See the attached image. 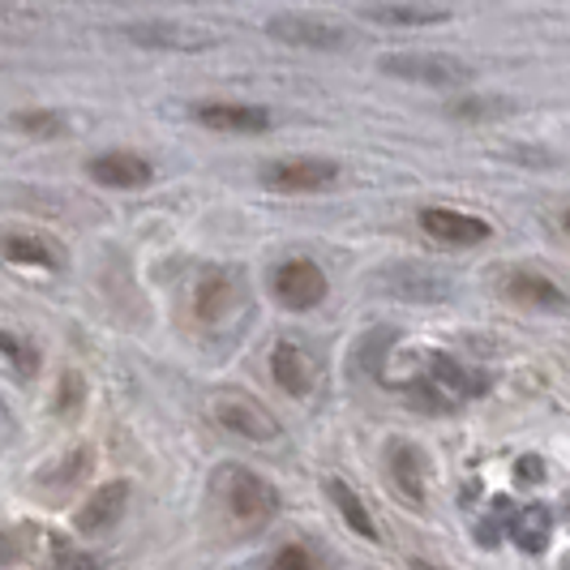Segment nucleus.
Wrapping results in <instances>:
<instances>
[{"instance_id": "17", "label": "nucleus", "mask_w": 570, "mask_h": 570, "mask_svg": "<svg viewBox=\"0 0 570 570\" xmlns=\"http://www.w3.org/2000/svg\"><path fill=\"white\" fill-rule=\"evenodd\" d=\"M326 493H331V502L340 507L343 523H347L356 537H365V541H377V523H373V514L365 511V502L356 498V489L347 485V481H340V476H331V481H326Z\"/></svg>"}, {"instance_id": "13", "label": "nucleus", "mask_w": 570, "mask_h": 570, "mask_svg": "<svg viewBox=\"0 0 570 570\" xmlns=\"http://www.w3.org/2000/svg\"><path fill=\"white\" fill-rule=\"evenodd\" d=\"M236 305H240V284L232 279V271H224V266L202 271L198 287H194V314L202 322H224Z\"/></svg>"}, {"instance_id": "12", "label": "nucleus", "mask_w": 570, "mask_h": 570, "mask_svg": "<svg viewBox=\"0 0 570 570\" xmlns=\"http://www.w3.org/2000/svg\"><path fill=\"white\" fill-rule=\"evenodd\" d=\"M125 507H129V481H108V485H99L86 498L82 511L73 514V523H78L82 537H99V532L120 523Z\"/></svg>"}, {"instance_id": "19", "label": "nucleus", "mask_w": 570, "mask_h": 570, "mask_svg": "<svg viewBox=\"0 0 570 570\" xmlns=\"http://www.w3.org/2000/svg\"><path fill=\"white\" fill-rule=\"evenodd\" d=\"M90 468H95L90 446H78V451H69L65 459H57L52 468H43V472H39V485L43 489H73L82 476H90Z\"/></svg>"}, {"instance_id": "24", "label": "nucleus", "mask_w": 570, "mask_h": 570, "mask_svg": "<svg viewBox=\"0 0 570 570\" xmlns=\"http://www.w3.org/2000/svg\"><path fill=\"white\" fill-rule=\"evenodd\" d=\"M373 22H407V27H421V22H442V13L433 9H370Z\"/></svg>"}, {"instance_id": "18", "label": "nucleus", "mask_w": 570, "mask_h": 570, "mask_svg": "<svg viewBox=\"0 0 570 570\" xmlns=\"http://www.w3.org/2000/svg\"><path fill=\"white\" fill-rule=\"evenodd\" d=\"M549 528H553V519L544 507H523V511L511 519V541L523 549V553H544V544H549Z\"/></svg>"}, {"instance_id": "16", "label": "nucleus", "mask_w": 570, "mask_h": 570, "mask_svg": "<svg viewBox=\"0 0 570 570\" xmlns=\"http://www.w3.org/2000/svg\"><path fill=\"white\" fill-rule=\"evenodd\" d=\"M4 257L13 262V266H39V271H57L60 266V257L57 249L39 236V232H9L4 236Z\"/></svg>"}, {"instance_id": "3", "label": "nucleus", "mask_w": 570, "mask_h": 570, "mask_svg": "<svg viewBox=\"0 0 570 570\" xmlns=\"http://www.w3.org/2000/svg\"><path fill=\"white\" fill-rule=\"evenodd\" d=\"M271 292H275L279 305L305 314V309H314V305L326 301V275L317 271V262H309V257H287L271 275Z\"/></svg>"}, {"instance_id": "8", "label": "nucleus", "mask_w": 570, "mask_h": 570, "mask_svg": "<svg viewBox=\"0 0 570 570\" xmlns=\"http://www.w3.org/2000/svg\"><path fill=\"white\" fill-rule=\"evenodd\" d=\"M215 416H219V425L232 429L245 442H275L279 438V421L249 395H224L215 403Z\"/></svg>"}, {"instance_id": "10", "label": "nucleus", "mask_w": 570, "mask_h": 570, "mask_svg": "<svg viewBox=\"0 0 570 570\" xmlns=\"http://www.w3.org/2000/svg\"><path fill=\"white\" fill-rule=\"evenodd\" d=\"M86 171H90L95 185H108V189H142V185H150V176H155L150 159H146V155H134V150L95 155V159L86 164Z\"/></svg>"}, {"instance_id": "20", "label": "nucleus", "mask_w": 570, "mask_h": 570, "mask_svg": "<svg viewBox=\"0 0 570 570\" xmlns=\"http://www.w3.org/2000/svg\"><path fill=\"white\" fill-rule=\"evenodd\" d=\"M0 352H4V361H9V373H13V377L30 382V377L39 373V352H35V347L22 340V335L4 331V335H0Z\"/></svg>"}, {"instance_id": "7", "label": "nucleus", "mask_w": 570, "mask_h": 570, "mask_svg": "<svg viewBox=\"0 0 570 570\" xmlns=\"http://www.w3.org/2000/svg\"><path fill=\"white\" fill-rule=\"evenodd\" d=\"M502 296L519 309H544V314H567L570 305L562 287L553 284L549 275H541V271H528V266H519L502 279Z\"/></svg>"}, {"instance_id": "25", "label": "nucleus", "mask_w": 570, "mask_h": 570, "mask_svg": "<svg viewBox=\"0 0 570 570\" xmlns=\"http://www.w3.org/2000/svg\"><path fill=\"white\" fill-rule=\"evenodd\" d=\"M48 570H99V562H95V558H86V553H65V549H60L57 562H52Z\"/></svg>"}, {"instance_id": "27", "label": "nucleus", "mask_w": 570, "mask_h": 570, "mask_svg": "<svg viewBox=\"0 0 570 570\" xmlns=\"http://www.w3.org/2000/svg\"><path fill=\"white\" fill-rule=\"evenodd\" d=\"M562 228H567V236H570V210L562 215Z\"/></svg>"}, {"instance_id": "14", "label": "nucleus", "mask_w": 570, "mask_h": 570, "mask_svg": "<svg viewBox=\"0 0 570 570\" xmlns=\"http://www.w3.org/2000/svg\"><path fill=\"white\" fill-rule=\"evenodd\" d=\"M386 472H391V485L400 489V498H407L412 507H425L429 463L412 442H391V451H386Z\"/></svg>"}, {"instance_id": "6", "label": "nucleus", "mask_w": 570, "mask_h": 570, "mask_svg": "<svg viewBox=\"0 0 570 570\" xmlns=\"http://www.w3.org/2000/svg\"><path fill=\"white\" fill-rule=\"evenodd\" d=\"M266 30L275 35V39H284V43H296V48H317V52H335L347 43V35H343L340 22H331V18H317V13H275Z\"/></svg>"}, {"instance_id": "23", "label": "nucleus", "mask_w": 570, "mask_h": 570, "mask_svg": "<svg viewBox=\"0 0 570 570\" xmlns=\"http://www.w3.org/2000/svg\"><path fill=\"white\" fill-rule=\"evenodd\" d=\"M86 400V382H82V373H65L60 377V386H57V416H73L78 407H82Z\"/></svg>"}, {"instance_id": "1", "label": "nucleus", "mask_w": 570, "mask_h": 570, "mask_svg": "<svg viewBox=\"0 0 570 570\" xmlns=\"http://www.w3.org/2000/svg\"><path fill=\"white\" fill-rule=\"evenodd\" d=\"M219 502L240 532H257L279 514V489L262 481L249 468H224L219 472Z\"/></svg>"}, {"instance_id": "22", "label": "nucleus", "mask_w": 570, "mask_h": 570, "mask_svg": "<svg viewBox=\"0 0 570 570\" xmlns=\"http://www.w3.org/2000/svg\"><path fill=\"white\" fill-rule=\"evenodd\" d=\"M271 570H326V567H322V558H317L309 544L292 541L271 558Z\"/></svg>"}, {"instance_id": "9", "label": "nucleus", "mask_w": 570, "mask_h": 570, "mask_svg": "<svg viewBox=\"0 0 570 570\" xmlns=\"http://www.w3.org/2000/svg\"><path fill=\"white\" fill-rule=\"evenodd\" d=\"M194 120L206 125L210 134H266L271 129V112L254 108V104H228V99H215V104H198Z\"/></svg>"}, {"instance_id": "21", "label": "nucleus", "mask_w": 570, "mask_h": 570, "mask_svg": "<svg viewBox=\"0 0 570 570\" xmlns=\"http://www.w3.org/2000/svg\"><path fill=\"white\" fill-rule=\"evenodd\" d=\"M13 125H18L27 138H60V134L69 129V120L60 112H39V108H35V112H18Z\"/></svg>"}, {"instance_id": "4", "label": "nucleus", "mask_w": 570, "mask_h": 570, "mask_svg": "<svg viewBox=\"0 0 570 570\" xmlns=\"http://www.w3.org/2000/svg\"><path fill=\"white\" fill-rule=\"evenodd\" d=\"M382 69L395 73V78H407V82H425L433 90H451V86L472 82L468 65L438 57V52H391V57H382Z\"/></svg>"}, {"instance_id": "11", "label": "nucleus", "mask_w": 570, "mask_h": 570, "mask_svg": "<svg viewBox=\"0 0 570 570\" xmlns=\"http://www.w3.org/2000/svg\"><path fill=\"white\" fill-rule=\"evenodd\" d=\"M271 373H275L279 391H287L292 400H305L317 382V361L301 347V343L279 340L275 343V352H271Z\"/></svg>"}, {"instance_id": "2", "label": "nucleus", "mask_w": 570, "mask_h": 570, "mask_svg": "<svg viewBox=\"0 0 570 570\" xmlns=\"http://www.w3.org/2000/svg\"><path fill=\"white\" fill-rule=\"evenodd\" d=\"M340 180L335 159H317V155H296V159H275L262 168V185L275 194H317L331 189Z\"/></svg>"}, {"instance_id": "5", "label": "nucleus", "mask_w": 570, "mask_h": 570, "mask_svg": "<svg viewBox=\"0 0 570 570\" xmlns=\"http://www.w3.org/2000/svg\"><path fill=\"white\" fill-rule=\"evenodd\" d=\"M421 232L433 245H442V249H476V245H485L489 236H493L485 219L451 210V206H425L421 210Z\"/></svg>"}, {"instance_id": "26", "label": "nucleus", "mask_w": 570, "mask_h": 570, "mask_svg": "<svg viewBox=\"0 0 570 570\" xmlns=\"http://www.w3.org/2000/svg\"><path fill=\"white\" fill-rule=\"evenodd\" d=\"M519 476L528 481V485H537L544 476V468H541V459H519Z\"/></svg>"}, {"instance_id": "15", "label": "nucleus", "mask_w": 570, "mask_h": 570, "mask_svg": "<svg viewBox=\"0 0 570 570\" xmlns=\"http://www.w3.org/2000/svg\"><path fill=\"white\" fill-rule=\"evenodd\" d=\"M429 382L438 391H451L455 400H468V395H481L485 391V377H476L468 365H459L455 356H433L429 361Z\"/></svg>"}]
</instances>
